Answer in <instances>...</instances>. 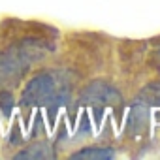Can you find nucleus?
<instances>
[{
	"label": "nucleus",
	"mask_w": 160,
	"mask_h": 160,
	"mask_svg": "<svg viewBox=\"0 0 160 160\" xmlns=\"http://www.w3.org/2000/svg\"><path fill=\"white\" fill-rule=\"evenodd\" d=\"M68 96H70L68 83L62 75L55 72H40L25 85L23 94H21V106L58 108L66 104Z\"/></svg>",
	"instance_id": "1"
},
{
	"label": "nucleus",
	"mask_w": 160,
	"mask_h": 160,
	"mask_svg": "<svg viewBox=\"0 0 160 160\" xmlns=\"http://www.w3.org/2000/svg\"><path fill=\"white\" fill-rule=\"evenodd\" d=\"M47 43L40 40H25L6 51H0V85L17 79L34 60L47 53Z\"/></svg>",
	"instance_id": "2"
},
{
	"label": "nucleus",
	"mask_w": 160,
	"mask_h": 160,
	"mask_svg": "<svg viewBox=\"0 0 160 160\" xmlns=\"http://www.w3.org/2000/svg\"><path fill=\"white\" fill-rule=\"evenodd\" d=\"M81 104H85V106H115V104H121V94L111 85L94 81L83 91Z\"/></svg>",
	"instance_id": "3"
},
{
	"label": "nucleus",
	"mask_w": 160,
	"mask_h": 160,
	"mask_svg": "<svg viewBox=\"0 0 160 160\" xmlns=\"http://www.w3.org/2000/svg\"><path fill=\"white\" fill-rule=\"evenodd\" d=\"M53 156H55V152H53L51 147H49L47 143H43V141L32 143V145L25 147L21 152L15 154L17 160H21V158H25V160H28V158H53Z\"/></svg>",
	"instance_id": "4"
},
{
	"label": "nucleus",
	"mask_w": 160,
	"mask_h": 160,
	"mask_svg": "<svg viewBox=\"0 0 160 160\" xmlns=\"http://www.w3.org/2000/svg\"><path fill=\"white\" fill-rule=\"evenodd\" d=\"M72 158L73 160H106V158H113V151L104 147H87V149H81L79 152H73Z\"/></svg>",
	"instance_id": "5"
},
{
	"label": "nucleus",
	"mask_w": 160,
	"mask_h": 160,
	"mask_svg": "<svg viewBox=\"0 0 160 160\" xmlns=\"http://www.w3.org/2000/svg\"><path fill=\"white\" fill-rule=\"evenodd\" d=\"M138 102H141V104H145V106L160 108V83H151V85H147V87L138 94Z\"/></svg>",
	"instance_id": "6"
}]
</instances>
